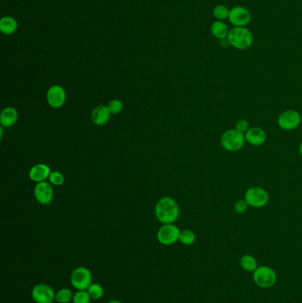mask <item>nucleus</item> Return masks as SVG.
<instances>
[{"mask_svg": "<svg viewBox=\"0 0 302 303\" xmlns=\"http://www.w3.org/2000/svg\"><path fill=\"white\" fill-rule=\"evenodd\" d=\"M301 124H302V120H301Z\"/></svg>", "mask_w": 302, "mask_h": 303, "instance_id": "obj_31", "label": "nucleus"}, {"mask_svg": "<svg viewBox=\"0 0 302 303\" xmlns=\"http://www.w3.org/2000/svg\"><path fill=\"white\" fill-rule=\"evenodd\" d=\"M299 154H300V155H301V157H302V142H301V143H300V145H299Z\"/></svg>", "mask_w": 302, "mask_h": 303, "instance_id": "obj_30", "label": "nucleus"}, {"mask_svg": "<svg viewBox=\"0 0 302 303\" xmlns=\"http://www.w3.org/2000/svg\"><path fill=\"white\" fill-rule=\"evenodd\" d=\"M74 294L69 288L59 290L55 294V300L58 303H70L73 300Z\"/></svg>", "mask_w": 302, "mask_h": 303, "instance_id": "obj_20", "label": "nucleus"}, {"mask_svg": "<svg viewBox=\"0 0 302 303\" xmlns=\"http://www.w3.org/2000/svg\"><path fill=\"white\" fill-rule=\"evenodd\" d=\"M181 230L174 223H167L160 227L157 232V239L160 244L171 246L179 241Z\"/></svg>", "mask_w": 302, "mask_h": 303, "instance_id": "obj_7", "label": "nucleus"}, {"mask_svg": "<svg viewBox=\"0 0 302 303\" xmlns=\"http://www.w3.org/2000/svg\"><path fill=\"white\" fill-rule=\"evenodd\" d=\"M253 280L258 287L267 289L276 285L278 275L274 268L266 265H260L253 272Z\"/></svg>", "mask_w": 302, "mask_h": 303, "instance_id": "obj_4", "label": "nucleus"}, {"mask_svg": "<svg viewBox=\"0 0 302 303\" xmlns=\"http://www.w3.org/2000/svg\"><path fill=\"white\" fill-rule=\"evenodd\" d=\"M249 207L250 206L248 205V203L246 201V199H239L234 204V211L237 214H244V213L247 212Z\"/></svg>", "mask_w": 302, "mask_h": 303, "instance_id": "obj_27", "label": "nucleus"}, {"mask_svg": "<svg viewBox=\"0 0 302 303\" xmlns=\"http://www.w3.org/2000/svg\"><path fill=\"white\" fill-rule=\"evenodd\" d=\"M53 189L48 182L38 183L34 190V195L39 203L42 205H48L53 199Z\"/></svg>", "mask_w": 302, "mask_h": 303, "instance_id": "obj_11", "label": "nucleus"}, {"mask_svg": "<svg viewBox=\"0 0 302 303\" xmlns=\"http://www.w3.org/2000/svg\"><path fill=\"white\" fill-rule=\"evenodd\" d=\"M229 29L228 26L222 21H216L211 26V33L216 39H227L229 35Z\"/></svg>", "mask_w": 302, "mask_h": 303, "instance_id": "obj_17", "label": "nucleus"}, {"mask_svg": "<svg viewBox=\"0 0 302 303\" xmlns=\"http://www.w3.org/2000/svg\"><path fill=\"white\" fill-rule=\"evenodd\" d=\"M91 298L86 290H77L74 294V303H90Z\"/></svg>", "mask_w": 302, "mask_h": 303, "instance_id": "obj_24", "label": "nucleus"}, {"mask_svg": "<svg viewBox=\"0 0 302 303\" xmlns=\"http://www.w3.org/2000/svg\"><path fill=\"white\" fill-rule=\"evenodd\" d=\"M70 280L74 288L77 290H87L92 284V275L89 268L77 267L70 276Z\"/></svg>", "mask_w": 302, "mask_h": 303, "instance_id": "obj_6", "label": "nucleus"}, {"mask_svg": "<svg viewBox=\"0 0 302 303\" xmlns=\"http://www.w3.org/2000/svg\"><path fill=\"white\" fill-rule=\"evenodd\" d=\"M17 28V23L13 18L4 17L0 22V29L5 34H12Z\"/></svg>", "mask_w": 302, "mask_h": 303, "instance_id": "obj_19", "label": "nucleus"}, {"mask_svg": "<svg viewBox=\"0 0 302 303\" xmlns=\"http://www.w3.org/2000/svg\"><path fill=\"white\" fill-rule=\"evenodd\" d=\"M46 99L52 108H60L66 101V91L60 85H53L49 88L46 93Z\"/></svg>", "mask_w": 302, "mask_h": 303, "instance_id": "obj_12", "label": "nucleus"}, {"mask_svg": "<svg viewBox=\"0 0 302 303\" xmlns=\"http://www.w3.org/2000/svg\"><path fill=\"white\" fill-rule=\"evenodd\" d=\"M108 108L109 112L111 113V115H116L122 111L123 105H122V101L119 100V99H113L108 103Z\"/></svg>", "mask_w": 302, "mask_h": 303, "instance_id": "obj_26", "label": "nucleus"}, {"mask_svg": "<svg viewBox=\"0 0 302 303\" xmlns=\"http://www.w3.org/2000/svg\"><path fill=\"white\" fill-rule=\"evenodd\" d=\"M196 241V235L191 230H181L179 241L184 246H191Z\"/></svg>", "mask_w": 302, "mask_h": 303, "instance_id": "obj_21", "label": "nucleus"}, {"mask_svg": "<svg viewBox=\"0 0 302 303\" xmlns=\"http://www.w3.org/2000/svg\"><path fill=\"white\" fill-rule=\"evenodd\" d=\"M87 292L90 294L92 300H99L104 295V289L99 284L92 283L90 287L87 289Z\"/></svg>", "mask_w": 302, "mask_h": 303, "instance_id": "obj_22", "label": "nucleus"}, {"mask_svg": "<svg viewBox=\"0 0 302 303\" xmlns=\"http://www.w3.org/2000/svg\"><path fill=\"white\" fill-rule=\"evenodd\" d=\"M18 112L15 108H6L1 112L0 123L2 127H11L17 122Z\"/></svg>", "mask_w": 302, "mask_h": 303, "instance_id": "obj_16", "label": "nucleus"}, {"mask_svg": "<svg viewBox=\"0 0 302 303\" xmlns=\"http://www.w3.org/2000/svg\"><path fill=\"white\" fill-rule=\"evenodd\" d=\"M301 116L299 112L295 110H286L284 111L278 118V125L283 130H293L301 124Z\"/></svg>", "mask_w": 302, "mask_h": 303, "instance_id": "obj_8", "label": "nucleus"}, {"mask_svg": "<svg viewBox=\"0 0 302 303\" xmlns=\"http://www.w3.org/2000/svg\"><path fill=\"white\" fill-rule=\"evenodd\" d=\"M108 303H122L121 300H116V299H113V300H109Z\"/></svg>", "mask_w": 302, "mask_h": 303, "instance_id": "obj_29", "label": "nucleus"}, {"mask_svg": "<svg viewBox=\"0 0 302 303\" xmlns=\"http://www.w3.org/2000/svg\"><path fill=\"white\" fill-rule=\"evenodd\" d=\"M49 181L51 184L54 185H61L64 184L65 178L59 171H52L49 176Z\"/></svg>", "mask_w": 302, "mask_h": 303, "instance_id": "obj_25", "label": "nucleus"}, {"mask_svg": "<svg viewBox=\"0 0 302 303\" xmlns=\"http://www.w3.org/2000/svg\"><path fill=\"white\" fill-rule=\"evenodd\" d=\"M227 42L238 50L250 48L254 43V36L246 27H234L229 32Z\"/></svg>", "mask_w": 302, "mask_h": 303, "instance_id": "obj_2", "label": "nucleus"}, {"mask_svg": "<svg viewBox=\"0 0 302 303\" xmlns=\"http://www.w3.org/2000/svg\"><path fill=\"white\" fill-rule=\"evenodd\" d=\"M235 129L239 131V132L242 133V134H246L247 132V130L250 129L249 128V122L246 119H240L238 122H236V125H235Z\"/></svg>", "mask_w": 302, "mask_h": 303, "instance_id": "obj_28", "label": "nucleus"}, {"mask_svg": "<svg viewBox=\"0 0 302 303\" xmlns=\"http://www.w3.org/2000/svg\"><path fill=\"white\" fill-rule=\"evenodd\" d=\"M245 135L239 132L236 129H227L222 133L220 139V143L222 148L230 153L241 150L245 146Z\"/></svg>", "mask_w": 302, "mask_h": 303, "instance_id": "obj_3", "label": "nucleus"}, {"mask_svg": "<svg viewBox=\"0 0 302 303\" xmlns=\"http://www.w3.org/2000/svg\"><path fill=\"white\" fill-rule=\"evenodd\" d=\"M110 115L108 106H98L91 113V120L96 125H104L109 121Z\"/></svg>", "mask_w": 302, "mask_h": 303, "instance_id": "obj_15", "label": "nucleus"}, {"mask_svg": "<svg viewBox=\"0 0 302 303\" xmlns=\"http://www.w3.org/2000/svg\"><path fill=\"white\" fill-rule=\"evenodd\" d=\"M157 219L163 224L174 223L179 216V207L177 201L171 197H164L155 206Z\"/></svg>", "mask_w": 302, "mask_h": 303, "instance_id": "obj_1", "label": "nucleus"}, {"mask_svg": "<svg viewBox=\"0 0 302 303\" xmlns=\"http://www.w3.org/2000/svg\"><path fill=\"white\" fill-rule=\"evenodd\" d=\"M246 141L254 147H260L267 140V134L260 127H252L245 134Z\"/></svg>", "mask_w": 302, "mask_h": 303, "instance_id": "obj_13", "label": "nucleus"}, {"mask_svg": "<svg viewBox=\"0 0 302 303\" xmlns=\"http://www.w3.org/2000/svg\"><path fill=\"white\" fill-rule=\"evenodd\" d=\"M213 14L218 21H222L223 20H226V19L229 18V9L223 5H218L214 8Z\"/></svg>", "mask_w": 302, "mask_h": 303, "instance_id": "obj_23", "label": "nucleus"}, {"mask_svg": "<svg viewBox=\"0 0 302 303\" xmlns=\"http://www.w3.org/2000/svg\"><path fill=\"white\" fill-rule=\"evenodd\" d=\"M228 20L235 27H246L252 21V14L246 7H234L229 10Z\"/></svg>", "mask_w": 302, "mask_h": 303, "instance_id": "obj_9", "label": "nucleus"}, {"mask_svg": "<svg viewBox=\"0 0 302 303\" xmlns=\"http://www.w3.org/2000/svg\"><path fill=\"white\" fill-rule=\"evenodd\" d=\"M51 172L52 171L46 164H37L30 169L29 178L32 181L36 182V183H41L49 178Z\"/></svg>", "mask_w": 302, "mask_h": 303, "instance_id": "obj_14", "label": "nucleus"}, {"mask_svg": "<svg viewBox=\"0 0 302 303\" xmlns=\"http://www.w3.org/2000/svg\"><path fill=\"white\" fill-rule=\"evenodd\" d=\"M244 199L252 208L260 209L266 206L270 199V195L267 191L262 187L253 186L247 190Z\"/></svg>", "mask_w": 302, "mask_h": 303, "instance_id": "obj_5", "label": "nucleus"}, {"mask_svg": "<svg viewBox=\"0 0 302 303\" xmlns=\"http://www.w3.org/2000/svg\"><path fill=\"white\" fill-rule=\"evenodd\" d=\"M55 294L54 290L46 284H38L31 291L32 299L37 303H52Z\"/></svg>", "mask_w": 302, "mask_h": 303, "instance_id": "obj_10", "label": "nucleus"}, {"mask_svg": "<svg viewBox=\"0 0 302 303\" xmlns=\"http://www.w3.org/2000/svg\"><path fill=\"white\" fill-rule=\"evenodd\" d=\"M240 265L241 268L247 272H253L259 267L257 260L251 254H244L240 260Z\"/></svg>", "mask_w": 302, "mask_h": 303, "instance_id": "obj_18", "label": "nucleus"}]
</instances>
